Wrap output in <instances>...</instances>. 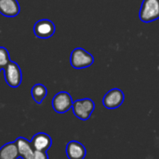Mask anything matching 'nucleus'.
Instances as JSON below:
<instances>
[{
    "label": "nucleus",
    "mask_w": 159,
    "mask_h": 159,
    "mask_svg": "<svg viewBox=\"0 0 159 159\" xmlns=\"http://www.w3.org/2000/svg\"><path fill=\"white\" fill-rule=\"evenodd\" d=\"M56 27L53 21L48 19H42L37 20L34 25V34L37 38L47 39L51 37L55 33Z\"/></svg>",
    "instance_id": "6"
},
{
    "label": "nucleus",
    "mask_w": 159,
    "mask_h": 159,
    "mask_svg": "<svg viewBox=\"0 0 159 159\" xmlns=\"http://www.w3.org/2000/svg\"><path fill=\"white\" fill-rule=\"evenodd\" d=\"M1 70H2V69H1V68H0V72H1Z\"/></svg>",
    "instance_id": "16"
},
{
    "label": "nucleus",
    "mask_w": 159,
    "mask_h": 159,
    "mask_svg": "<svg viewBox=\"0 0 159 159\" xmlns=\"http://www.w3.org/2000/svg\"><path fill=\"white\" fill-rule=\"evenodd\" d=\"M20 11L18 0H0V13L7 18L16 17Z\"/></svg>",
    "instance_id": "10"
},
{
    "label": "nucleus",
    "mask_w": 159,
    "mask_h": 159,
    "mask_svg": "<svg viewBox=\"0 0 159 159\" xmlns=\"http://www.w3.org/2000/svg\"><path fill=\"white\" fill-rule=\"evenodd\" d=\"M72 110L77 118L81 120H88L95 110V103L92 100L88 98L77 100L74 102Z\"/></svg>",
    "instance_id": "3"
},
{
    "label": "nucleus",
    "mask_w": 159,
    "mask_h": 159,
    "mask_svg": "<svg viewBox=\"0 0 159 159\" xmlns=\"http://www.w3.org/2000/svg\"><path fill=\"white\" fill-rule=\"evenodd\" d=\"M10 61L11 60L8 50L4 47H0V68L3 70Z\"/></svg>",
    "instance_id": "14"
},
{
    "label": "nucleus",
    "mask_w": 159,
    "mask_h": 159,
    "mask_svg": "<svg viewBox=\"0 0 159 159\" xmlns=\"http://www.w3.org/2000/svg\"><path fill=\"white\" fill-rule=\"evenodd\" d=\"M3 70L6 83L13 89L20 87L22 82V73L20 66L15 61H11Z\"/></svg>",
    "instance_id": "4"
},
{
    "label": "nucleus",
    "mask_w": 159,
    "mask_h": 159,
    "mask_svg": "<svg viewBox=\"0 0 159 159\" xmlns=\"http://www.w3.org/2000/svg\"><path fill=\"white\" fill-rule=\"evenodd\" d=\"M31 94L33 97V100L37 103L40 104L44 101V99L47 97L48 89L47 88L42 84H35L31 90Z\"/></svg>",
    "instance_id": "13"
},
{
    "label": "nucleus",
    "mask_w": 159,
    "mask_h": 159,
    "mask_svg": "<svg viewBox=\"0 0 159 159\" xmlns=\"http://www.w3.org/2000/svg\"><path fill=\"white\" fill-rule=\"evenodd\" d=\"M159 19V0H143L140 10V20L149 23Z\"/></svg>",
    "instance_id": "2"
},
{
    "label": "nucleus",
    "mask_w": 159,
    "mask_h": 159,
    "mask_svg": "<svg viewBox=\"0 0 159 159\" xmlns=\"http://www.w3.org/2000/svg\"><path fill=\"white\" fill-rule=\"evenodd\" d=\"M17 144V148L19 151V155L22 159H32L34 154V149L28 140L23 137H19L15 141Z\"/></svg>",
    "instance_id": "11"
},
{
    "label": "nucleus",
    "mask_w": 159,
    "mask_h": 159,
    "mask_svg": "<svg viewBox=\"0 0 159 159\" xmlns=\"http://www.w3.org/2000/svg\"><path fill=\"white\" fill-rule=\"evenodd\" d=\"M31 143L35 151L47 152L52 145V140L48 134L39 132L34 135L31 140Z\"/></svg>",
    "instance_id": "8"
},
{
    "label": "nucleus",
    "mask_w": 159,
    "mask_h": 159,
    "mask_svg": "<svg viewBox=\"0 0 159 159\" xmlns=\"http://www.w3.org/2000/svg\"><path fill=\"white\" fill-rule=\"evenodd\" d=\"M73 99L71 95L66 91H61L57 93L52 99V107L58 114H64L73 107Z\"/></svg>",
    "instance_id": "5"
},
{
    "label": "nucleus",
    "mask_w": 159,
    "mask_h": 159,
    "mask_svg": "<svg viewBox=\"0 0 159 159\" xmlns=\"http://www.w3.org/2000/svg\"><path fill=\"white\" fill-rule=\"evenodd\" d=\"M70 62L75 69H84L94 62V57L84 48H76L71 53Z\"/></svg>",
    "instance_id": "1"
},
{
    "label": "nucleus",
    "mask_w": 159,
    "mask_h": 159,
    "mask_svg": "<svg viewBox=\"0 0 159 159\" xmlns=\"http://www.w3.org/2000/svg\"><path fill=\"white\" fill-rule=\"evenodd\" d=\"M20 157L15 142L8 143L0 148V159H18Z\"/></svg>",
    "instance_id": "12"
},
{
    "label": "nucleus",
    "mask_w": 159,
    "mask_h": 159,
    "mask_svg": "<svg viewBox=\"0 0 159 159\" xmlns=\"http://www.w3.org/2000/svg\"><path fill=\"white\" fill-rule=\"evenodd\" d=\"M66 156L69 159H84L87 155L85 146L77 142L71 141L66 145Z\"/></svg>",
    "instance_id": "9"
},
{
    "label": "nucleus",
    "mask_w": 159,
    "mask_h": 159,
    "mask_svg": "<svg viewBox=\"0 0 159 159\" xmlns=\"http://www.w3.org/2000/svg\"><path fill=\"white\" fill-rule=\"evenodd\" d=\"M125 95L119 89H113L109 90L102 99V103L107 109H116L124 102Z\"/></svg>",
    "instance_id": "7"
},
{
    "label": "nucleus",
    "mask_w": 159,
    "mask_h": 159,
    "mask_svg": "<svg viewBox=\"0 0 159 159\" xmlns=\"http://www.w3.org/2000/svg\"><path fill=\"white\" fill-rule=\"evenodd\" d=\"M32 159H48V156L47 152L34 151V157Z\"/></svg>",
    "instance_id": "15"
}]
</instances>
